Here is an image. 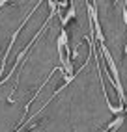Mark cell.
I'll list each match as a JSON object with an SVG mask.
<instances>
[{
    "mask_svg": "<svg viewBox=\"0 0 127 132\" xmlns=\"http://www.w3.org/2000/svg\"><path fill=\"white\" fill-rule=\"evenodd\" d=\"M99 50H101L103 61H105V65H107V67H103V69L110 75L112 86H114V89H116V93H118V101H120L118 104H123V101H125V91H123V87H122V78H120V71H118V67H116V61H114L112 54L108 52V48H107L105 43H99Z\"/></svg>",
    "mask_w": 127,
    "mask_h": 132,
    "instance_id": "cell-2",
    "label": "cell"
},
{
    "mask_svg": "<svg viewBox=\"0 0 127 132\" xmlns=\"http://www.w3.org/2000/svg\"><path fill=\"white\" fill-rule=\"evenodd\" d=\"M56 15L60 17L62 26H66L69 22V19H73L77 15L75 7H73V2H71V0H58L56 2Z\"/></svg>",
    "mask_w": 127,
    "mask_h": 132,
    "instance_id": "cell-3",
    "label": "cell"
},
{
    "mask_svg": "<svg viewBox=\"0 0 127 132\" xmlns=\"http://www.w3.org/2000/svg\"><path fill=\"white\" fill-rule=\"evenodd\" d=\"M56 45H58V58H60V63H62L60 67H62V71H64L66 76H75L79 73H82L84 67H88L90 60H92V50H90V56H88V60L82 63V67H79L77 73H73V65H71V58H73V56H71V50H69V37H67L66 28H62V34L58 36Z\"/></svg>",
    "mask_w": 127,
    "mask_h": 132,
    "instance_id": "cell-1",
    "label": "cell"
},
{
    "mask_svg": "<svg viewBox=\"0 0 127 132\" xmlns=\"http://www.w3.org/2000/svg\"><path fill=\"white\" fill-rule=\"evenodd\" d=\"M123 125V116H120V117H116L112 123H108V125H107V128H103L101 132H116L118 128H120Z\"/></svg>",
    "mask_w": 127,
    "mask_h": 132,
    "instance_id": "cell-4",
    "label": "cell"
}]
</instances>
